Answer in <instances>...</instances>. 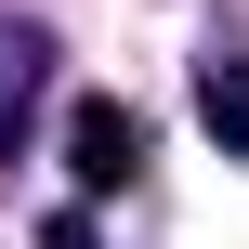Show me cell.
Returning <instances> with one entry per match:
<instances>
[{
	"instance_id": "cell-1",
	"label": "cell",
	"mask_w": 249,
	"mask_h": 249,
	"mask_svg": "<svg viewBox=\"0 0 249 249\" xmlns=\"http://www.w3.org/2000/svg\"><path fill=\"white\" fill-rule=\"evenodd\" d=\"M39 92H53V39H39L26 13H0V171L26 158V118H39Z\"/></svg>"
},
{
	"instance_id": "cell-2",
	"label": "cell",
	"mask_w": 249,
	"mask_h": 249,
	"mask_svg": "<svg viewBox=\"0 0 249 249\" xmlns=\"http://www.w3.org/2000/svg\"><path fill=\"white\" fill-rule=\"evenodd\" d=\"M131 171H144V118L131 105H79V197H105Z\"/></svg>"
},
{
	"instance_id": "cell-3",
	"label": "cell",
	"mask_w": 249,
	"mask_h": 249,
	"mask_svg": "<svg viewBox=\"0 0 249 249\" xmlns=\"http://www.w3.org/2000/svg\"><path fill=\"white\" fill-rule=\"evenodd\" d=\"M197 118H210V144H223V158H249V53H236V39H210V53H197Z\"/></svg>"
},
{
	"instance_id": "cell-4",
	"label": "cell",
	"mask_w": 249,
	"mask_h": 249,
	"mask_svg": "<svg viewBox=\"0 0 249 249\" xmlns=\"http://www.w3.org/2000/svg\"><path fill=\"white\" fill-rule=\"evenodd\" d=\"M39 249H92V223H79V210H53V236H39Z\"/></svg>"
}]
</instances>
